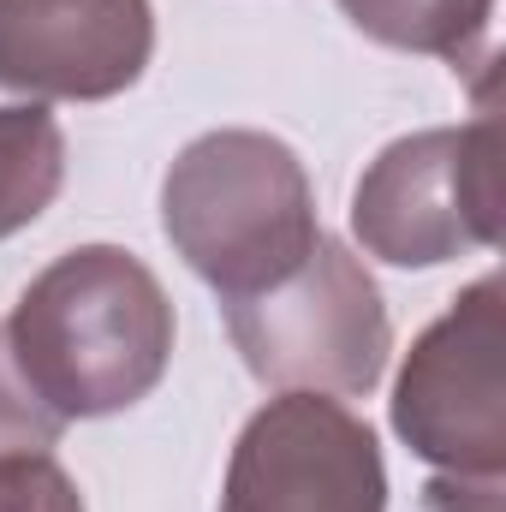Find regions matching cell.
<instances>
[{"instance_id":"obj_2","label":"cell","mask_w":506,"mask_h":512,"mask_svg":"<svg viewBox=\"0 0 506 512\" xmlns=\"http://www.w3.org/2000/svg\"><path fill=\"white\" fill-rule=\"evenodd\" d=\"M161 233L221 304H233L304 268L322 221L292 143L221 126L173 155L161 179Z\"/></svg>"},{"instance_id":"obj_5","label":"cell","mask_w":506,"mask_h":512,"mask_svg":"<svg viewBox=\"0 0 506 512\" xmlns=\"http://www.w3.org/2000/svg\"><path fill=\"white\" fill-rule=\"evenodd\" d=\"M393 435L447 477H506V280H471L405 352Z\"/></svg>"},{"instance_id":"obj_6","label":"cell","mask_w":506,"mask_h":512,"mask_svg":"<svg viewBox=\"0 0 506 512\" xmlns=\"http://www.w3.org/2000/svg\"><path fill=\"white\" fill-rule=\"evenodd\" d=\"M221 512H387L376 429L328 393H274L233 441Z\"/></svg>"},{"instance_id":"obj_1","label":"cell","mask_w":506,"mask_h":512,"mask_svg":"<svg viewBox=\"0 0 506 512\" xmlns=\"http://www.w3.org/2000/svg\"><path fill=\"white\" fill-rule=\"evenodd\" d=\"M173 298L126 245L54 256L12 304L6 346L60 423H90L149 399L173 364Z\"/></svg>"},{"instance_id":"obj_8","label":"cell","mask_w":506,"mask_h":512,"mask_svg":"<svg viewBox=\"0 0 506 512\" xmlns=\"http://www.w3.org/2000/svg\"><path fill=\"white\" fill-rule=\"evenodd\" d=\"M495 6L501 0H340L352 30L399 54H435L453 72L495 66Z\"/></svg>"},{"instance_id":"obj_9","label":"cell","mask_w":506,"mask_h":512,"mask_svg":"<svg viewBox=\"0 0 506 512\" xmlns=\"http://www.w3.org/2000/svg\"><path fill=\"white\" fill-rule=\"evenodd\" d=\"M66 185V131L42 102L0 108V239L42 221Z\"/></svg>"},{"instance_id":"obj_10","label":"cell","mask_w":506,"mask_h":512,"mask_svg":"<svg viewBox=\"0 0 506 512\" xmlns=\"http://www.w3.org/2000/svg\"><path fill=\"white\" fill-rule=\"evenodd\" d=\"M60 435H66V423L18 376L12 346H6V322H0V453H48V447H60Z\"/></svg>"},{"instance_id":"obj_4","label":"cell","mask_w":506,"mask_h":512,"mask_svg":"<svg viewBox=\"0 0 506 512\" xmlns=\"http://www.w3.org/2000/svg\"><path fill=\"white\" fill-rule=\"evenodd\" d=\"M352 239L387 268H441L501 245V120L393 137L352 185Z\"/></svg>"},{"instance_id":"obj_3","label":"cell","mask_w":506,"mask_h":512,"mask_svg":"<svg viewBox=\"0 0 506 512\" xmlns=\"http://www.w3.org/2000/svg\"><path fill=\"white\" fill-rule=\"evenodd\" d=\"M227 340L262 387L364 399L393 358V322L376 274L340 239H316L280 286L221 304Z\"/></svg>"},{"instance_id":"obj_11","label":"cell","mask_w":506,"mask_h":512,"mask_svg":"<svg viewBox=\"0 0 506 512\" xmlns=\"http://www.w3.org/2000/svg\"><path fill=\"white\" fill-rule=\"evenodd\" d=\"M0 512H84V495L54 453H0Z\"/></svg>"},{"instance_id":"obj_7","label":"cell","mask_w":506,"mask_h":512,"mask_svg":"<svg viewBox=\"0 0 506 512\" xmlns=\"http://www.w3.org/2000/svg\"><path fill=\"white\" fill-rule=\"evenodd\" d=\"M155 60L149 0H0V90L30 102L126 96Z\"/></svg>"},{"instance_id":"obj_12","label":"cell","mask_w":506,"mask_h":512,"mask_svg":"<svg viewBox=\"0 0 506 512\" xmlns=\"http://www.w3.org/2000/svg\"><path fill=\"white\" fill-rule=\"evenodd\" d=\"M501 489L506 477H429L423 507L429 512H501Z\"/></svg>"}]
</instances>
